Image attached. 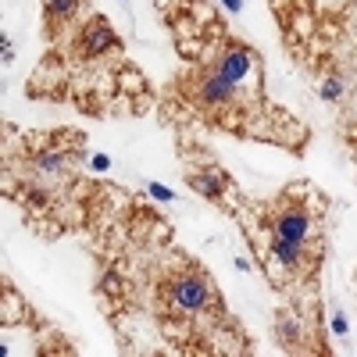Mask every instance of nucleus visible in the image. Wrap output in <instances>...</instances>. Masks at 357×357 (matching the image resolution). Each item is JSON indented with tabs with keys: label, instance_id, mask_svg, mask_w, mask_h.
Segmentation results:
<instances>
[{
	"label": "nucleus",
	"instance_id": "20e7f679",
	"mask_svg": "<svg viewBox=\"0 0 357 357\" xmlns=\"http://www.w3.org/2000/svg\"><path fill=\"white\" fill-rule=\"evenodd\" d=\"M200 154V165H186V183L200 193V197H207V200H218V204H225L229 207V193H236V186H232V178L222 172V165L218 161H211L204 151H197Z\"/></svg>",
	"mask_w": 357,
	"mask_h": 357
},
{
	"label": "nucleus",
	"instance_id": "7ed1b4c3",
	"mask_svg": "<svg viewBox=\"0 0 357 357\" xmlns=\"http://www.w3.org/2000/svg\"><path fill=\"white\" fill-rule=\"evenodd\" d=\"M211 68L222 72L229 82H247V75L261 79V61L250 47H243L240 40H222L211 54Z\"/></svg>",
	"mask_w": 357,
	"mask_h": 357
},
{
	"label": "nucleus",
	"instance_id": "f03ea898",
	"mask_svg": "<svg viewBox=\"0 0 357 357\" xmlns=\"http://www.w3.org/2000/svg\"><path fill=\"white\" fill-rule=\"evenodd\" d=\"M296 193L286 190L275 207H268V222L261 225L268 236L279 240H293V243H321V222L311 215V207L304 200H293Z\"/></svg>",
	"mask_w": 357,
	"mask_h": 357
},
{
	"label": "nucleus",
	"instance_id": "39448f33",
	"mask_svg": "<svg viewBox=\"0 0 357 357\" xmlns=\"http://www.w3.org/2000/svg\"><path fill=\"white\" fill-rule=\"evenodd\" d=\"M122 43H118V36H114V29H111V22L104 18V15H89L82 25H79V36H75V50L82 54V57H104V54H111V50H118Z\"/></svg>",
	"mask_w": 357,
	"mask_h": 357
},
{
	"label": "nucleus",
	"instance_id": "423d86ee",
	"mask_svg": "<svg viewBox=\"0 0 357 357\" xmlns=\"http://www.w3.org/2000/svg\"><path fill=\"white\" fill-rule=\"evenodd\" d=\"M82 8V0H43V25H47V36L57 40L65 29L75 22Z\"/></svg>",
	"mask_w": 357,
	"mask_h": 357
},
{
	"label": "nucleus",
	"instance_id": "f257e3e1",
	"mask_svg": "<svg viewBox=\"0 0 357 357\" xmlns=\"http://www.w3.org/2000/svg\"><path fill=\"white\" fill-rule=\"evenodd\" d=\"M161 301L168 307V314L175 318H193L200 311H211L218 296L211 293V282L200 272L197 264H178L175 272H168L161 279Z\"/></svg>",
	"mask_w": 357,
	"mask_h": 357
}]
</instances>
